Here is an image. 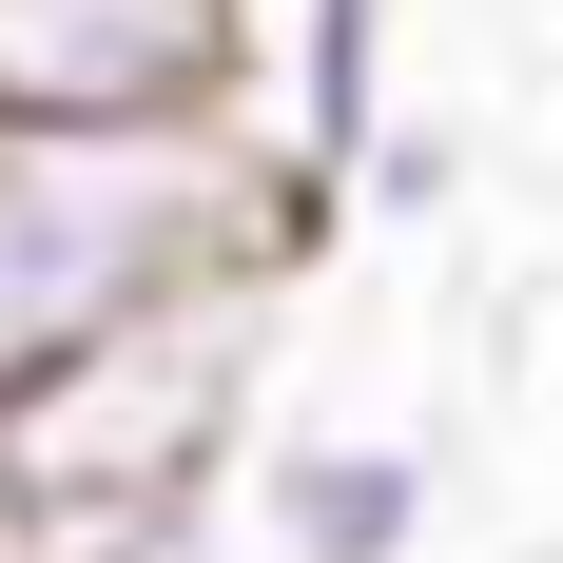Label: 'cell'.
Masks as SVG:
<instances>
[{"label": "cell", "instance_id": "cell-1", "mask_svg": "<svg viewBox=\"0 0 563 563\" xmlns=\"http://www.w3.org/2000/svg\"><path fill=\"white\" fill-rule=\"evenodd\" d=\"M311 253L331 233H291L214 117H0V408L156 311L291 291Z\"/></svg>", "mask_w": 563, "mask_h": 563}, {"label": "cell", "instance_id": "cell-2", "mask_svg": "<svg viewBox=\"0 0 563 563\" xmlns=\"http://www.w3.org/2000/svg\"><path fill=\"white\" fill-rule=\"evenodd\" d=\"M253 156V195H273L291 233L350 214V175H369V136H389V0H214V98H195Z\"/></svg>", "mask_w": 563, "mask_h": 563}, {"label": "cell", "instance_id": "cell-3", "mask_svg": "<svg viewBox=\"0 0 563 563\" xmlns=\"http://www.w3.org/2000/svg\"><path fill=\"white\" fill-rule=\"evenodd\" d=\"M214 0H0V117H195Z\"/></svg>", "mask_w": 563, "mask_h": 563}, {"label": "cell", "instance_id": "cell-4", "mask_svg": "<svg viewBox=\"0 0 563 563\" xmlns=\"http://www.w3.org/2000/svg\"><path fill=\"white\" fill-rule=\"evenodd\" d=\"M428 448L408 428H273L253 448V544L273 563H408L428 544Z\"/></svg>", "mask_w": 563, "mask_h": 563}, {"label": "cell", "instance_id": "cell-5", "mask_svg": "<svg viewBox=\"0 0 563 563\" xmlns=\"http://www.w3.org/2000/svg\"><path fill=\"white\" fill-rule=\"evenodd\" d=\"M448 195H466V136H448V117H389L369 175H350V214H389V233H448Z\"/></svg>", "mask_w": 563, "mask_h": 563}, {"label": "cell", "instance_id": "cell-6", "mask_svg": "<svg viewBox=\"0 0 563 563\" xmlns=\"http://www.w3.org/2000/svg\"><path fill=\"white\" fill-rule=\"evenodd\" d=\"M0 563H58V525H40V486H20V428H0Z\"/></svg>", "mask_w": 563, "mask_h": 563}]
</instances>
